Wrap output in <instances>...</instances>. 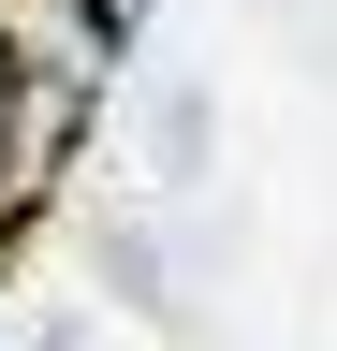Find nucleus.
Here are the masks:
<instances>
[{
	"label": "nucleus",
	"mask_w": 337,
	"mask_h": 351,
	"mask_svg": "<svg viewBox=\"0 0 337 351\" xmlns=\"http://www.w3.org/2000/svg\"><path fill=\"white\" fill-rule=\"evenodd\" d=\"M147 176H161V191H191V176H205V88H161V117H147Z\"/></svg>",
	"instance_id": "f257e3e1"
}]
</instances>
